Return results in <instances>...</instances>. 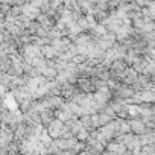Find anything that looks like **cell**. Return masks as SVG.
Masks as SVG:
<instances>
[{
  "mask_svg": "<svg viewBox=\"0 0 155 155\" xmlns=\"http://www.w3.org/2000/svg\"><path fill=\"white\" fill-rule=\"evenodd\" d=\"M131 128L135 131V132H143L144 131V125L141 122H132L131 123Z\"/></svg>",
  "mask_w": 155,
  "mask_h": 155,
  "instance_id": "cell-1",
  "label": "cell"
}]
</instances>
